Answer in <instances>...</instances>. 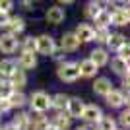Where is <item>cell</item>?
I'll return each mask as SVG.
<instances>
[{
  "label": "cell",
  "mask_w": 130,
  "mask_h": 130,
  "mask_svg": "<svg viewBox=\"0 0 130 130\" xmlns=\"http://www.w3.org/2000/svg\"><path fill=\"white\" fill-rule=\"evenodd\" d=\"M27 111L47 115L51 111V93L45 89H35L27 95Z\"/></svg>",
  "instance_id": "cell-1"
},
{
  "label": "cell",
  "mask_w": 130,
  "mask_h": 130,
  "mask_svg": "<svg viewBox=\"0 0 130 130\" xmlns=\"http://www.w3.org/2000/svg\"><path fill=\"white\" fill-rule=\"evenodd\" d=\"M56 78L62 84H76L80 80V70H78V62L76 60H68L56 64Z\"/></svg>",
  "instance_id": "cell-2"
},
{
  "label": "cell",
  "mask_w": 130,
  "mask_h": 130,
  "mask_svg": "<svg viewBox=\"0 0 130 130\" xmlns=\"http://www.w3.org/2000/svg\"><path fill=\"white\" fill-rule=\"evenodd\" d=\"M56 51V41L49 33H41L35 37V53L37 56H51Z\"/></svg>",
  "instance_id": "cell-3"
},
{
  "label": "cell",
  "mask_w": 130,
  "mask_h": 130,
  "mask_svg": "<svg viewBox=\"0 0 130 130\" xmlns=\"http://www.w3.org/2000/svg\"><path fill=\"white\" fill-rule=\"evenodd\" d=\"M103 101H105V105H107L109 109H113V111H120L122 107H128L130 97H128V95H124L119 87H115V89H111V91L103 97Z\"/></svg>",
  "instance_id": "cell-4"
},
{
  "label": "cell",
  "mask_w": 130,
  "mask_h": 130,
  "mask_svg": "<svg viewBox=\"0 0 130 130\" xmlns=\"http://www.w3.org/2000/svg\"><path fill=\"white\" fill-rule=\"evenodd\" d=\"M84 107H86V101H84L80 95H70V97H68V103H66V111L64 113L68 115L72 120H80L82 113H84Z\"/></svg>",
  "instance_id": "cell-5"
},
{
  "label": "cell",
  "mask_w": 130,
  "mask_h": 130,
  "mask_svg": "<svg viewBox=\"0 0 130 130\" xmlns=\"http://www.w3.org/2000/svg\"><path fill=\"white\" fill-rule=\"evenodd\" d=\"M56 47H58L64 54H68V53H76V51L82 47V43H80V39L74 35V31H66V33H62L60 43L56 45Z\"/></svg>",
  "instance_id": "cell-6"
},
{
  "label": "cell",
  "mask_w": 130,
  "mask_h": 130,
  "mask_svg": "<svg viewBox=\"0 0 130 130\" xmlns=\"http://www.w3.org/2000/svg\"><path fill=\"white\" fill-rule=\"evenodd\" d=\"M91 89H93V93H95L97 97L103 99L111 89H115V84H113V80L109 76H95L93 78V84H91Z\"/></svg>",
  "instance_id": "cell-7"
},
{
  "label": "cell",
  "mask_w": 130,
  "mask_h": 130,
  "mask_svg": "<svg viewBox=\"0 0 130 130\" xmlns=\"http://www.w3.org/2000/svg\"><path fill=\"white\" fill-rule=\"evenodd\" d=\"M103 117V109L99 107L97 103H86L84 107V113H82V122H86V124H97V120Z\"/></svg>",
  "instance_id": "cell-8"
},
{
  "label": "cell",
  "mask_w": 130,
  "mask_h": 130,
  "mask_svg": "<svg viewBox=\"0 0 130 130\" xmlns=\"http://www.w3.org/2000/svg\"><path fill=\"white\" fill-rule=\"evenodd\" d=\"M20 49V39L10 33H2L0 35V53L2 54H14Z\"/></svg>",
  "instance_id": "cell-9"
},
{
  "label": "cell",
  "mask_w": 130,
  "mask_h": 130,
  "mask_svg": "<svg viewBox=\"0 0 130 130\" xmlns=\"http://www.w3.org/2000/svg\"><path fill=\"white\" fill-rule=\"evenodd\" d=\"M16 64H18V68H22L25 72L35 70L39 66V56L35 53H20L16 58Z\"/></svg>",
  "instance_id": "cell-10"
},
{
  "label": "cell",
  "mask_w": 130,
  "mask_h": 130,
  "mask_svg": "<svg viewBox=\"0 0 130 130\" xmlns=\"http://www.w3.org/2000/svg\"><path fill=\"white\" fill-rule=\"evenodd\" d=\"M45 20H47V23H51V25H60V23L66 20V10L58 4L49 6L47 12H45Z\"/></svg>",
  "instance_id": "cell-11"
},
{
  "label": "cell",
  "mask_w": 130,
  "mask_h": 130,
  "mask_svg": "<svg viewBox=\"0 0 130 130\" xmlns=\"http://www.w3.org/2000/svg\"><path fill=\"white\" fill-rule=\"evenodd\" d=\"M87 58L91 60V62L97 66L99 70H101V68H105V66L109 64V60H111V53H109L105 47H95V49L89 53V56H87Z\"/></svg>",
  "instance_id": "cell-12"
},
{
  "label": "cell",
  "mask_w": 130,
  "mask_h": 130,
  "mask_svg": "<svg viewBox=\"0 0 130 130\" xmlns=\"http://www.w3.org/2000/svg\"><path fill=\"white\" fill-rule=\"evenodd\" d=\"M107 66L111 68V72H113L115 76H119V78L130 76V64H128V60H122V58H119V56H113V58L109 60Z\"/></svg>",
  "instance_id": "cell-13"
},
{
  "label": "cell",
  "mask_w": 130,
  "mask_h": 130,
  "mask_svg": "<svg viewBox=\"0 0 130 130\" xmlns=\"http://www.w3.org/2000/svg\"><path fill=\"white\" fill-rule=\"evenodd\" d=\"M128 23H130V12H128V8H120V6H115V10L111 12V25L126 27Z\"/></svg>",
  "instance_id": "cell-14"
},
{
  "label": "cell",
  "mask_w": 130,
  "mask_h": 130,
  "mask_svg": "<svg viewBox=\"0 0 130 130\" xmlns=\"http://www.w3.org/2000/svg\"><path fill=\"white\" fill-rule=\"evenodd\" d=\"M93 33H95V29H93L91 23L87 22H82L76 25V29H74V35H76L78 39H80V43H93Z\"/></svg>",
  "instance_id": "cell-15"
},
{
  "label": "cell",
  "mask_w": 130,
  "mask_h": 130,
  "mask_svg": "<svg viewBox=\"0 0 130 130\" xmlns=\"http://www.w3.org/2000/svg\"><path fill=\"white\" fill-rule=\"evenodd\" d=\"M49 122L56 130H72V126H74V120H72L64 111H62V113H53V117L49 119Z\"/></svg>",
  "instance_id": "cell-16"
},
{
  "label": "cell",
  "mask_w": 130,
  "mask_h": 130,
  "mask_svg": "<svg viewBox=\"0 0 130 130\" xmlns=\"http://www.w3.org/2000/svg\"><path fill=\"white\" fill-rule=\"evenodd\" d=\"M78 70H80V78H84V80H93L95 76H99V68L89 58L80 60L78 62Z\"/></svg>",
  "instance_id": "cell-17"
},
{
  "label": "cell",
  "mask_w": 130,
  "mask_h": 130,
  "mask_svg": "<svg viewBox=\"0 0 130 130\" xmlns=\"http://www.w3.org/2000/svg\"><path fill=\"white\" fill-rule=\"evenodd\" d=\"M10 122H14L20 130H29V128H31V113H29L27 109L14 111V117H12Z\"/></svg>",
  "instance_id": "cell-18"
},
{
  "label": "cell",
  "mask_w": 130,
  "mask_h": 130,
  "mask_svg": "<svg viewBox=\"0 0 130 130\" xmlns=\"http://www.w3.org/2000/svg\"><path fill=\"white\" fill-rule=\"evenodd\" d=\"M25 20H23L22 16H10V22H8V25H6V33H10V35H16V37H20L23 31H25Z\"/></svg>",
  "instance_id": "cell-19"
},
{
  "label": "cell",
  "mask_w": 130,
  "mask_h": 130,
  "mask_svg": "<svg viewBox=\"0 0 130 130\" xmlns=\"http://www.w3.org/2000/svg\"><path fill=\"white\" fill-rule=\"evenodd\" d=\"M68 97H70V95L64 93V91L53 93V95H51V111H54V113H62V111H66Z\"/></svg>",
  "instance_id": "cell-20"
},
{
  "label": "cell",
  "mask_w": 130,
  "mask_h": 130,
  "mask_svg": "<svg viewBox=\"0 0 130 130\" xmlns=\"http://www.w3.org/2000/svg\"><path fill=\"white\" fill-rule=\"evenodd\" d=\"M124 43H128V37H126L124 33H111L109 41L105 43V49H107L109 53H117Z\"/></svg>",
  "instance_id": "cell-21"
},
{
  "label": "cell",
  "mask_w": 130,
  "mask_h": 130,
  "mask_svg": "<svg viewBox=\"0 0 130 130\" xmlns=\"http://www.w3.org/2000/svg\"><path fill=\"white\" fill-rule=\"evenodd\" d=\"M8 82H10V86L14 87V89H25V86H27V72L22 70V68H16L14 74L8 78Z\"/></svg>",
  "instance_id": "cell-22"
},
{
  "label": "cell",
  "mask_w": 130,
  "mask_h": 130,
  "mask_svg": "<svg viewBox=\"0 0 130 130\" xmlns=\"http://www.w3.org/2000/svg\"><path fill=\"white\" fill-rule=\"evenodd\" d=\"M10 105L14 111L27 109V93L23 89H14V93L10 95Z\"/></svg>",
  "instance_id": "cell-23"
},
{
  "label": "cell",
  "mask_w": 130,
  "mask_h": 130,
  "mask_svg": "<svg viewBox=\"0 0 130 130\" xmlns=\"http://www.w3.org/2000/svg\"><path fill=\"white\" fill-rule=\"evenodd\" d=\"M16 68H18L16 58H12V56H4V58L0 60V78L8 80V78L14 74V70H16Z\"/></svg>",
  "instance_id": "cell-24"
},
{
  "label": "cell",
  "mask_w": 130,
  "mask_h": 130,
  "mask_svg": "<svg viewBox=\"0 0 130 130\" xmlns=\"http://www.w3.org/2000/svg\"><path fill=\"white\" fill-rule=\"evenodd\" d=\"M95 130H119V124H117V119H115L111 113H103V117L97 120L95 124Z\"/></svg>",
  "instance_id": "cell-25"
},
{
  "label": "cell",
  "mask_w": 130,
  "mask_h": 130,
  "mask_svg": "<svg viewBox=\"0 0 130 130\" xmlns=\"http://www.w3.org/2000/svg\"><path fill=\"white\" fill-rule=\"evenodd\" d=\"M95 33H93V41L99 45V47H105V43L111 37V27H93Z\"/></svg>",
  "instance_id": "cell-26"
},
{
  "label": "cell",
  "mask_w": 130,
  "mask_h": 130,
  "mask_svg": "<svg viewBox=\"0 0 130 130\" xmlns=\"http://www.w3.org/2000/svg\"><path fill=\"white\" fill-rule=\"evenodd\" d=\"M115 119H117V124H119V128L128 130V128H130V109H128V107H122Z\"/></svg>",
  "instance_id": "cell-27"
},
{
  "label": "cell",
  "mask_w": 130,
  "mask_h": 130,
  "mask_svg": "<svg viewBox=\"0 0 130 130\" xmlns=\"http://www.w3.org/2000/svg\"><path fill=\"white\" fill-rule=\"evenodd\" d=\"M18 51L20 53H35V37L33 35H25L23 39H20V49Z\"/></svg>",
  "instance_id": "cell-28"
},
{
  "label": "cell",
  "mask_w": 130,
  "mask_h": 130,
  "mask_svg": "<svg viewBox=\"0 0 130 130\" xmlns=\"http://www.w3.org/2000/svg\"><path fill=\"white\" fill-rule=\"evenodd\" d=\"M99 12H101V8H99L97 2H93V0H89V2L84 6V18H86V20H91L93 22V20L97 18Z\"/></svg>",
  "instance_id": "cell-29"
},
{
  "label": "cell",
  "mask_w": 130,
  "mask_h": 130,
  "mask_svg": "<svg viewBox=\"0 0 130 130\" xmlns=\"http://www.w3.org/2000/svg\"><path fill=\"white\" fill-rule=\"evenodd\" d=\"M95 27H111V12L109 10H101L97 14V18L93 20Z\"/></svg>",
  "instance_id": "cell-30"
},
{
  "label": "cell",
  "mask_w": 130,
  "mask_h": 130,
  "mask_svg": "<svg viewBox=\"0 0 130 130\" xmlns=\"http://www.w3.org/2000/svg\"><path fill=\"white\" fill-rule=\"evenodd\" d=\"M12 93H14V87L10 86V82L0 80V99H10Z\"/></svg>",
  "instance_id": "cell-31"
},
{
  "label": "cell",
  "mask_w": 130,
  "mask_h": 130,
  "mask_svg": "<svg viewBox=\"0 0 130 130\" xmlns=\"http://www.w3.org/2000/svg\"><path fill=\"white\" fill-rule=\"evenodd\" d=\"M115 56H119V58H122V60H128L130 58V43H124L117 53H115Z\"/></svg>",
  "instance_id": "cell-32"
},
{
  "label": "cell",
  "mask_w": 130,
  "mask_h": 130,
  "mask_svg": "<svg viewBox=\"0 0 130 130\" xmlns=\"http://www.w3.org/2000/svg\"><path fill=\"white\" fill-rule=\"evenodd\" d=\"M10 113H14V109L10 105V99H0V117L10 115Z\"/></svg>",
  "instance_id": "cell-33"
},
{
  "label": "cell",
  "mask_w": 130,
  "mask_h": 130,
  "mask_svg": "<svg viewBox=\"0 0 130 130\" xmlns=\"http://www.w3.org/2000/svg\"><path fill=\"white\" fill-rule=\"evenodd\" d=\"M119 89L122 93H124V95H128V91H130V76H124V78H120V84H119Z\"/></svg>",
  "instance_id": "cell-34"
},
{
  "label": "cell",
  "mask_w": 130,
  "mask_h": 130,
  "mask_svg": "<svg viewBox=\"0 0 130 130\" xmlns=\"http://www.w3.org/2000/svg\"><path fill=\"white\" fill-rule=\"evenodd\" d=\"M49 58H53V60H54V62H56V64H60V62H64V60H66V54H64V53H62V51H60V49H58V47H56V51H54V53H53V54H51Z\"/></svg>",
  "instance_id": "cell-35"
},
{
  "label": "cell",
  "mask_w": 130,
  "mask_h": 130,
  "mask_svg": "<svg viewBox=\"0 0 130 130\" xmlns=\"http://www.w3.org/2000/svg\"><path fill=\"white\" fill-rule=\"evenodd\" d=\"M12 8H14V0H0V10L2 12H8V14H10Z\"/></svg>",
  "instance_id": "cell-36"
},
{
  "label": "cell",
  "mask_w": 130,
  "mask_h": 130,
  "mask_svg": "<svg viewBox=\"0 0 130 130\" xmlns=\"http://www.w3.org/2000/svg\"><path fill=\"white\" fill-rule=\"evenodd\" d=\"M8 22H10V14H8V12H2V10H0V29H6Z\"/></svg>",
  "instance_id": "cell-37"
},
{
  "label": "cell",
  "mask_w": 130,
  "mask_h": 130,
  "mask_svg": "<svg viewBox=\"0 0 130 130\" xmlns=\"http://www.w3.org/2000/svg\"><path fill=\"white\" fill-rule=\"evenodd\" d=\"M72 130H95L93 124H86V122H80L78 126H72Z\"/></svg>",
  "instance_id": "cell-38"
},
{
  "label": "cell",
  "mask_w": 130,
  "mask_h": 130,
  "mask_svg": "<svg viewBox=\"0 0 130 130\" xmlns=\"http://www.w3.org/2000/svg\"><path fill=\"white\" fill-rule=\"evenodd\" d=\"M20 6L25 12H29V10H33V0H20Z\"/></svg>",
  "instance_id": "cell-39"
},
{
  "label": "cell",
  "mask_w": 130,
  "mask_h": 130,
  "mask_svg": "<svg viewBox=\"0 0 130 130\" xmlns=\"http://www.w3.org/2000/svg\"><path fill=\"white\" fill-rule=\"evenodd\" d=\"M2 130H20L14 122H6V124H2Z\"/></svg>",
  "instance_id": "cell-40"
},
{
  "label": "cell",
  "mask_w": 130,
  "mask_h": 130,
  "mask_svg": "<svg viewBox=\"0 0 130 130\" xmlns=\"http://www.w3.org/2000/svg\"><path fill=\"white\" fill-rule=\"evenodd\" d=\"M58 2V6H68V4H72L74 0H56Z\"/></svg>",
  "instance_id": "cell-41"
},
{
  "label": "cell",
  "mask_w": 130,
  "mask_h": 130,
  "mask_svg": "<svg viewBox=\"0 0 130 130\" xmlns=\"http://www.w3.org/2000/svg\"><path fill=\"white\" fill-rule=\"evenodd\" d=\"M47 130H56V128H54V126H53V124L49 122V128H47Z\"/></svg>",
  "instance_id": "cell-42"
},
{
  "label": "cell",
  "mask_w": 130,
  "mask_h": 130,
  "mask_svg": "<svg viewBox=\"0 0 130 130\" xmlns=\"http://www.w3.org/2000/svg\"><path fill=\"white\" fill-rule=\"evenodd\" d=\"M111 2H119V4H120V0H111Z\"/></svg>",
  "instance_id": "cell-43"
},
{
  "label": "cell",
  "mask_w": 130,
  "mask_h": 130,
  "mask_svg": "<svg viewBox=\"0 0 130 130\" xmlns=\"http://www.w3.org/2000/svg\"><path fill=\"white\" fill-rule=\"evenodd\" d=\"M0 124H2V117H0Z\"/></svg>",
  "instance_id": "cell-44"
},
{
  "label": "cell",
  "mask_w": 130,
  "mask_h": 130,
  "mask_svg": "<svg viewBox=\"0 0 130 130\" xmlns=\"http://www.w3.org/2000/svg\"><path fill=\"white\" fill-rule=\"evenodd\" d=\"M0 130H2V124H0Z\"/></svg>",
  "instance_id": "cell-45"
},
{
  "label": "cell",
  "mask_w": 130,
  "mask_h": 130,
  "mask_svg": "<svg viewBox=\"0 0 130 130\" xmlns=\"http://www.w3.org/2000/svg\"><path fill=\"white\" fill-rule=\"evenodd\" d=\"M119 130H122V128H119Z\"/></svg>",
  "instance_id": "cell-46"
},
{
  "label": "cell",
  "mask_w": 130,
  "mask_h": 130,
  "mask_svg": "<svg viewBox=\"0 0 130 130\" xmlns=\"http://www.w3.org/2000/svg\"><path fill=\"white\" fill-rule=\"evenodd\" d=\"M33 2H35V0H33Z\"/></svg>",
  "instance_id": "cell-47"
}]
</instances>
